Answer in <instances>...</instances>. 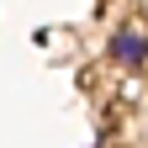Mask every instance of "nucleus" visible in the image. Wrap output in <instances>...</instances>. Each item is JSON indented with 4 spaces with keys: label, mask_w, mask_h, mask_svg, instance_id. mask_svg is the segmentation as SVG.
Here are the masks:
<instances>
[{
    "label": "nucleus",
    "mask_w": 148,
    "mask_h": 148,
    "mask_svg": "<svg viewBox=\"0 0 148 148\" xmlns=\"http://www.w3.org/2000/svg\"><path fill=\"white\" fill-rule=\"evenodd\" d=\"M106 58L116 64V69H143V64H148V27H143V21L116 27L111 42H106Z\"/></svg>",
    "instance_id": "1"
}]
</instances>
